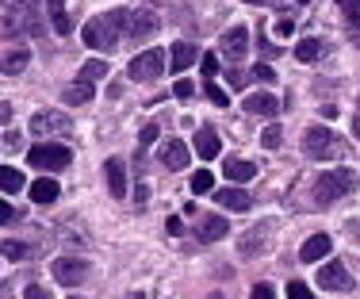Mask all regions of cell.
Segmentation results:
<instances>
[{"instance_id":"obj_3","label":"cell","mask_w":360,"mask_h":299,"mask_svg":"<svg viewBox=\"0 0 360 299\" xmlns=\"http://www.w3.org/2000/svg\"><path fill=\"white\" fill-rule=\"evenodd\" d=\"M356 188V173L353 169H330V173H322L319 181H314V200L319 203H333L341 200V196H349Z\"/></svg>"},{"instance_id":"obj_46","label":"cell","mask_w":360,"mask_h":299,"mask_svg":"<svg viewBox=\"0 0 360 299\" xmlns=\"http://www.w3.org/2000/svg\"><path fill=\"white\" fill-rule=\"evenodd\" d=\"M131 299H142V292H139V295H131Z\"/></svg>"},{"instance_id":"obj_26","label":"cell","mask_w":360,"mask_h":299,"mask_svg":"<svg viewBox=\"0 0 360 299\" xmlns=\"http://www.w3.org/2000/svg\"><path fill=\"white\" fill-rule=\"evenodd\" d=\"M65 100H70V104H89V100H92V81H77V84H70Z\"/></svg>"},{"instance_id":"obj_5","label":"cell","mask_w":360,"mask_h":299,"mask_svg":"<svg viewBox=\"0 0 360 299\" xmlns=\"http://www.w3.org/2000/svg\"><path fill=\"white\" fill-rule=\"evenodd\" d=\"M165 73V50H142V54L131 58V65H127V77L131 81H158V77Z\"/></svg>"},{"instance_id":"obj_16","label":"cell","mask_w":360,"mask_h":299,"mask_svg":"<svg viewBox=\"0 0 360 299\" xmlns=\"http://www.w3.org/2000/svg\"><path fill=\"white\" fill-rule=\"evenodd\" d=\"M245 112L250 115H276L280 100L272 96V92H250V96H245Z\"/></svg>"},{"instance_id":"obj_43","label":"cell","mask_w":360,"mask_h":299,"mask_svg":"<svg viewBox=\"0 0 360 299\" xmlns=\"http://www.w3.org/2000/svg\"><path fill=\"white\" fill-rule=\"evenodd\" d=\"M165 230H169V234H180V230H184V223H180V219H169Z\"/></svg>"},{"instance_id":"obj_21","label":"cell","mask_w":360,"mask_h":299,"mask_svg":"<svg viewBox=\"0 0 360 299\" xmlns=\"http://www.w3.org/2000/svg\"><path fill=\"white\" fill-rule=\"evenodd\" d=\"M222 50H226L230 58H242L245 50H250V31H245V27H230L226 35H222Z\"/></svg>"},{"instance_id":"obj_23","label":"cell","mask_w":360,"mask_h":299,"mask_svg":"<svg viewBox=\"0 0 360 299\" xmlns=\"http://www.w3.org/2000/svg\"><path fill=\"white\" fill-rule=\"evenodd\" d=\"M27 192H31V200H35V203H54V200H58V181L42 173L39 181L27 188Z\"/></svg>"},{"instance_id":"obj_13","label":"cell","mask_w":360,"mask_h":299,"mask_svg":"<svg viewBox=\"0 0 360 299\" xmlns=\"http://www.w3.org/2000/svg\"><path fill=\"white\" fill-rule=\"evenodd\" d=\"M104 181H108V192L115 196V200H123V196H127V165L119 158H111L104 165Z\"/></svg>"},{"instance_id":"obj_7","label":"cell","mask_w":360,"mask_h":299,"mask_svg":"<svg viewBox=\"0 0 360 299\" xmlns=\"http://www.w3.org/2000/svg\"><path fill=\"white\" fill-rule=\"evenodd\" d=\"M31 131H35V134H73V123L62 112H35Z\"/></svg>"},{"instance_id":"obj_30","label":"cell","mask_w":360,"mask_h":299,"mask_svg":"<svg viewBox=\"0 0 360 299\" xmlns=\"http://www.w3.org/2000/svg\"><path fill=\"white\" fill-rule=\"evenodd\" d=\"M211 184H215V177H211V173H195V177H192V192H195V196H207Z\"/></svg>"},{"instance_id":"obj_14","label":"cell","mask_w":360,"mask_h":299,"mask_svg":"<svg viewBox=\"0 0 360 299\" xmlns=\"http://www.w3.org/2000/svg\"><path fill=\"white\" fill-rule=\"evenodd\" d=\"M192 62H200V50H195L192 42H173V50H169V70L184 73Z\"/></svg>"},{"instance_id":"obj_41","label":"cell","mask_w":360,"mask_h":299,"mask_svg":"<svg viewBox=\"0 0 360 299\" xmlns=\"http://www.w3.org/2000/svg\"><path fill=\"white\" fill-rule=\"evenodd\" d=\"M4 146L15 150V146H20V134H15V131H4Z\"/></svg>"},{"instance_id":"obj_10","label":"cell","mask_w":360,"mask_h":299,"mask_svg":"<svg viewBox=\"0 0 360 299\" xmlns=\"http://www.w3.org/2000/svg\"><path fill=\"white\" fill-rule=\"evenodd\" d=\"M226 234H230V223L222 215H203L200 219V230H195L200 246H211V242H219V238H226Z\"/></svg>"},{"instance_id":"obj_34","label":"cell","mask_w":360,"mask_h":299,"mask_svg":"<svg viewBox=\"0 0 360 299\" xmlns=\"http://www.w3.org/2000/svg\"><path fill=\"white\" fill-rule=\"evenodd\" d=\"M173 96H176V100H192V96H195V84H192V81H176Z\"/></svg>"},{"instance_id":"obj_40","label":"cell","mask_w":360,"mask_h":299,"mask_svg":"<svg viewBox=\"0 0 360 299\" xmlns=\"http://www.w3.org/2000/svg\"><path fill=\"white\" fill-rule=\"evenodd\" d=\"M291 31H295V23H291V20H280L276 23V35L280 39H291Z\"/></svg>"},{"instance_id":"obj_36","label":"cell","mask_w":360,"mask_h":299,"mask_svg":"<svg viewBox=\"0 0 360 299\" xmlns=\"http://www.w3.org/2000/svg\"><path fill=\"white\" fill-rule=\"evenodd\" d=\"M23 299H50V292L42 284H27V288H23Z\"/></svg>"},{"instance_id":"obj_15","label":"cell","mask_w":360,"mask_h":299,"mask_svg":"<svg viewBox=\"0 0 360 299\" xmlns=\"http://www.w3.org/2000/svg\"><path fill=\"white\" fill-rule=\"evenodd\" d=\"M219 208H230V211H250L253 208V196L245 188H219L215 192Z\"/></svg>"},{"instance_id":"obj_31","label":"cell","mask_w":360,"mask_h":299,"mask_svg":"<svg viewBox=\"0 0 360 299\" xmlns=\"http://www.w3.org/2000/svg\"><path fill=\"white\" fill-rule=\"evenodd\" d=\"M280 139H284V131H280V123H272V127H264V134H261V142L269 150H276L280 146Z\"/></svg>"},{"instance_id":"obj_17","label":"cell","mask_w":360,"mask_h":299,"mask_svg":"<svg viewBox=\"0 0 360 299\" xmlns=\"http://www.w3.org/2000/svg\"><path fill=\"white\" fill-rule=\"evenodd\" d=\"M195 153H200L203 161L219 158V131L215 127H200V131H195Z\"/></svg>"},{"instance_id":"obj_25","label":"cell","mask_w":360,"mask_h":299,"mask_svg":"<svg viewBox=\"0 0 360 299\" xmlns=\"http://www.w3.org/2000/svg\"><path fill=\"white\" fill-rule=\"evenodd\" d=\"M23 184H27V181H23V173H20V169H12V165H4V169H0V188H4L8 196H12V192H20Z\"/></svg>"},{"instance_id":"obj_11","label":"cell","mask_w":360,"mask_h":299,"mask_svg":"<svg viewBox=\"0 0 360 299\" xmlns=\"http://www.w3.org/2000/svg\"><path fill=\"white\" fill-rule=\"evenodd\" d=\"M158 158H161V165H165V169H184L192 153H188V146L180 139H169V142H161Z\"/></svg>"},{"instance_id":"obj_4","label":"cell","mask_w":360,"mask_h":299,"mask_svg":"<svg viewBox=\"0 0 360 299\" xmlns=\"http://www.w3.org/2000/svg\"><path fill=\"white\" fill-rule=\"evenodd\" d=\"M27 161L42 173H62V169H70L73 153L70 146H62V142H35V146L27 150Z\"/></svg>"},{"instance_id":"obj_42","label":"cell","mask_w":360,"mask_h":299,"mask_svg":"<svg viewBox=\"0 0 360 299\" xmlns=\"http://www.w3.org/2000/svg\"><path fill=\"white\" fill-rule=\"evenodd\" d=\"M15 215H20V211H15V208H12V203H4V211H0V219H4V223H12V219H15Z\"/></svg>"},{"instance_id":"obj_24","label":"cell","mask_w":360,"mask_h":299,"mask_svg":"<svg viewBox=\"0 0 360 299\" xmlns=\"http://www.w3.org/2000/svg\"><path fill=\"white\" fill-rule=\"evenodd\" d=\"M319 54H322V42L319 39H299L295 42V58H299V62H319Z\"/></svg>"},{"instance_id":"obj_47","label":"cell","mask_w":360,"mask_h":299,"mask_svg":"<svg viewBox=\"0 0 360 299\" xmlns=\"http://www.w3.org/2000/svg\"><path fill=\"white\" fill-rule=\"evenodd\" d=\"M211 299H222V295H211Z\"/></svg>"},{"instance_id":"obj_35","label":"cell","mask_w":360,"mask_h":299,"mask_svg":"<svg viewBox=\"0 0 360 299\" xmlns=\"http://www.w3.org/2000/svg\"><path fill=\"white\" fill-rule=\"evenodd\" d=\"M200 70H203V77H215V73H219V58H215V54H203V65H200Z\"/></svg>"},{"instance_id":"obj_6","label":"cell","mask_w":360,"mask_h":299,"mask_svg":"<svg viewBox=\"0 0 360 299\" xmlns=\"http://www.w3.org/2000/svg\"><path fill=\"white\" fill-rule=\"evenodd\" d=\"M84 276H89V265H84V261H77V257H58L54 261V280H58V284L77 288Z\"/></svg>"},{"instance_id":"obj_48","label":"cell","mask_w":360,"mask_h":299,"mask_svg":"<svg viewBox=\"0 0 360 299\" xmlns=\"http://www.w3.org/2000/svg\"><path fill=\"white\" fill-rule=\"evenodd\" d=\"M70 299H81V295H70Z\"/></svg>"},{"instance_id":"obj_22","label":"cell","mask_w":360,"mask_h":299,"mask_svg":"<svg viewBox=\"0 0 360 299\" xmlns=\"http://www.w3.org/2000/svg\"><path fill=\"white\" fill-rule=\"evenodd\" d=\"M330 250H333L330 234H311V238H307V246L299 250V257H303V261H322Z\"/></svg>"},{"instance_id":"obj_39","label":"cell","mask_w":360,"mask_h":299,"mask_svg":"<svg viewBox=\"0 0 360 299\" xmlns=\"http://www.w3.org/2000/svg\"><path fill=\"white\" fill-rule=\"evenodd\" d=\"M250 299H272V284H257L250 292Z\"/></svg>"},{"instance_id":"obj_1","label":"cell","mask_w":360,"mask_h":299,"mask_svg":"<svg viewBox=\"0 0 360 299\" xmlns=\"http://www.w3.org/2000/svg\"><path fill=\"white\" fill-rule=\"evenodd\" d=\"M131 20H134V12H127V8H115V12H108V15H92L81 31L84 46L115 50L119 46V27H131Z\"/></svg>"},{"instance_id":"obj_38","label":"cell","mask_w":360,"mask_h":299,"mask_svg":"<svg viewBox=\"0 0 360 299\" xmlns=\"http://www.w3.org/2000/svg\"><path fill=\"white\" fill-rule=\"evenodd\" d=\"M153 139H158V127H153V123H146V127H142V139H139V142H142V146H150Z\"/></svg>"},{"instance_id":"obj_37","label":"cell","mask_w":360,"mask_h":299,"mask_svg":"<svg viewBox=\"0 0 360 299\" xmlns=\"http://www.w3.org/2000/svg\"><path fill=\"white\" fill-rule=\"evenodd\" d=\"M253 77H257V81H276V73H272V65H257V70H253Z\"/></svg>"},{"instance_id":"obj_29","label":"cell","mask_w":360,"mask_h":299,"mask_svg":"<svg viewBox=\"0 0 360 299\" xmlns=\"http://www.w3.org/2000/svg\"><path fill=\"white\" fill-rule=\"evenodd\" d=\"M100 77H108V62H84L81 81H100Z\"/></svg>"},{"instance_id":"obj_8","label":"cell","mask_w":360,"mask_h":299,"mask_svg":"<svg viewBox=\"0 0 360 299\" xmlns=\"http://www.w3.org/2000/svg\"><path fill=\"white\" fill-rule=\"evenodd\" d=\"M319 284L330 288V292H349V288H353V276L345 272V265H341V261H330V265H322Z\"/></svg>"},{"instance_id":"obj_45","label":"cell","mask_w":360,"mask_h":299,"mask_svg":"<svg viewBox=\"0 0 360 299\" xmlns=\"http://www.w3.org/2000/svg\"><path fill=\"white\" fill-rule=\"evenodd\" d=\"M245 4H269V0H245Z\"/></svg>"},{"instance_id":"obj_28","label":"cell","mask_w":360,"mask_h":299,"mask_svg":"<svg viewBox=\"0 0 360 299\" xmlns=\"http://www.w3.org/2000/svg\"><path fill=\"white\" fill-rule=\"evenodd\" d=\"M4 257L8 261H23V257H35V250H31L27 242H4Z\"/></svg>"},{"instance_id":"obj_32","label":"cell","mask_w":360,"mask_h":299,"mask_svg":"<svg viewBox=\"0 0 360 299\" xmlns=\"http://www.w3.org/2000/svg\"><path fill=\"white\" fill-rule=\"evenodd\" d=\"M288 299H314V292L303 284V280H291V284H288Z\"/></svg>"},{"instance_id":"obj_44","label":"cell","mask_w":360,"mask_h":299,"mask_svg":"<svg viewBox=\"0 0 360 299\" xmlns=\"http://www.w3.org/2000/svg\"><path fill=\"white\" fill-rule=\"evenodd\" d=\"M353 134L360 139V108H356V115H353Z\"/></svg>"},{"instance_id":"obj_33","label":"cell","mask_w":360,"mask_h":299,"mask_svg":"<svg viewBox=\"0 0 360 299\" xmlns=\"http://www.w3.org/2000/svg\"><path fill=\"white\" fill-rule=\"evenodd\" d=\"M203 92H207V100H211V104H215V108H226V104H230V96H226V92L219 89V84H207V89H203Z\"/></svg>"},{"instance_id":"obj_2","label":"cell","mask_w":360,"mask_h":299,"mask_svg":"<svg viewBox=\"0 0 360 299\" xmlns=\"http://www.w3.org/2000/svg\"><path fill=\"white\" fill-rule=\"evenodd\" d=\"M303 153L311 161H330V158H341L345 153V142L330 131V127H311L303 134Z\"/></svg>"},{"instance_id":"obj_18","label":"cell","mask_w":360,"mask_h":299,"mask_svg":"<svg viewBox=\"0 0 360 299\" xmlns=\"http://www.w3.org/2000/svg\"><path fill=\"white\" fill-rule=\"evenodd\" d=\"M222 173H226V181L245 184V181H253V177H257V165H253V161H242V158H226Z\"/></svg>"},{"instance_id":"obj_20","label":"cell","mask_w":360,"mask_h":299,"mask_svg":"<svg viewBox=\"0 0 360 299\" xmlns=\"http://www.w3.org/2000/svg\"><path fill=\"white\" fill-rule=\"evenodd\" d=\"M338 8L349 23V42L360 50V0H338Z\"/></svg>"},{"instance_id":"obj_27","label":"cell","mask_w":360,"mask_h":299,"mask_svg":"<svg viewBox=\"0 0 360 299\" xmlns=\"http://www.w3.org/2000/svg\"><path fill=\"white\" fill-rule=\"evenodd\" d=\"M23 65H27V50H8V54H4V73L8 77H15Z\"/></svg>"},{"instance_id":"obj_9","label":"cell","mask_w":360,"mask_h":299,"mask_svg":"<svg viewBox=\"0 0 360 299\" xmlns=\"http://www.w3.org/2000/svg\"><path fill=\"white\" fill-rule=\"evenodd\" d=\"M158 31H161L158 12H153V8H139L134 20H131V39H153Z\"/></svg>"},{"instance_id":"obj_12","label":"cell","mask_w":360,"mask_h":299,"mask_svg":"<svg viewBox=\"0 0 360 299\" xmlns=\"http://www.w3.org/2000/svg\"><path fill=\"white\" fill-rule=\"evenodd\" d=\"M269 234H272V223H264V227H253L250 234L242 238V246H238V253H242V257H257V253H264L269 250Z\"/></svg>"},{"instance_id":"obj_19","label":"cell","mask_w":360,"mask_h":299,"mask_svg":"<svg viewBox=\"0 0 360 299\" xmlns=\"http://www.w3.org/2000/svg\"><path fill=\"white\" fill-rule=\"evenodd\" d=\"M46 15H50V27H54V35H70V31H73L70 12H65V0H46Z\"/></svg>"}]
</instances>
